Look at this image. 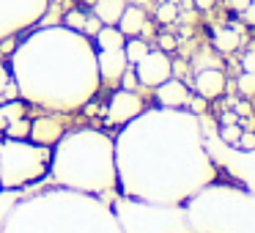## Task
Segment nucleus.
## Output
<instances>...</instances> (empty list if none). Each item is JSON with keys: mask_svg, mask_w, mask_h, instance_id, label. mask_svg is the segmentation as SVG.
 Listing matches in <instances>:
<instances>
[{"mask_svg": "<svg viewBox=\"0 0 255 233\" xmlns=\"http://www.w3.org/2000/svg\"><path fill=\"white\" fill-rule=\"evenodd\" d=\"M47 11V0H0V39L39 22Z\"/></svg>", "mask_w": 255, "mask_h": 233, "instance_id": "obj_8", "label": "nucleus"}, {"mask_svg": "<svg viewBox=\"0 0 255 233\" xmlns=\"http://www.w3.org/2000/svg\"><path fill=\"white\" fill-rule=\"evenodd\" d=\"M220 137H222V143H239V137H242V129L233 126V123H228V126L220 132Z\"/></svg>", "mask_w": 255, "mask_h": 233, "instance_id": "obj_26", "label": "nucleus"}, {"mask_svg": "<svg viewBox=\"0 0 255 233\" xmlns=\"http://www.w3.org/2000/svg\"><path fill=\"white\" fill-rule=\"evenodd\" d=\"M127 3L124 0H94V17L102 25H118Z\"/></svg>", "mask_w": 255, "mask_h": 233, "instance_id": "obj_16", "label": "nucleus"}, {"mask_svg": "<svg viewBox=\"0 0 255 233\" xmlns=\"http://www.w3.org/2000/svg\"><path fill=\"white\" fill-rule=\"evenodd\" d=\"M124 44H127V36H124L116 25H102L99 33L94 36L96 50H121Z\"/></svg>", "mask_w": 255, "mask_h": 233, "instance_id": "obj_17", "label": "nucleus"}, {"mask_svg": "<svg viewBox=\"0 0 255 233\" xmlns=\"http://www.w3.org/2000/svg\"><path fill=\"white\" fill-rule=\"evenodd\" d=\"M143 110H145L143 99H140L134 91L121 88L110 96V102H107V121H110L113 126H124V123H129L132 118H137Z\"/></svg>", "mask_w": 255, "mask_h": 233, "instance_id": "obj_10", "label": "nucleus"}, {"mask_svg": "<svg viewBox=\"0 0 255 233\" xmlns=\"http://www.w3.org/2000/svg\"><path fill=\"white\" fill-rule=\"evenodd\" d=\"M63 134H66V123H63L58 116H47V118H36V121H30L28 140H33V143H39V145H50L52 148Z\"/></svg>", "mask_w": 255, "mask_h": 233, "instance_id": "obj_11", "label": "nucleus"}, {"mask_svg": "<svg viewBox=\"0 0 255 233\" xmlns=\"http://www.w3.org/2000/svg\"><path fill=\"white\" fill-rule=\"evenodd\" d=\"M211 6H214V0H195V8H203L206 11V8H211Z\"/></svg>", "mask_w": 255, "mask_h": 233, "instance_id": "obj_34", "label": "nucleus"}, {"mask_svg": "<svg viewBox=\"0 0 255 233\" xmlns=\"http://www.w3.org/2000/svg\"><path fill=\"white\" fill-rule=\"evenodd\" d=\"M99 28H102V22L94 17V14H88V17H85V25H83V33L88 36V39H94V36L99 33Z\"/></svg>", "mask_w": 255, "mask_h": 233, "instance_id": "obj_27", "label": "nucleus"}, {"mask_svg": "<svg viewBox=\"0 0 255 233\" xmlns=\"http://www.w3.org/2000/svg\"><path fill=\"white\" fill-rule=\"evenodd\" d=\"M176 17H178V8H176V3H162V6L156 8V19H159L162 25H170V22H176Z\"/></svg>", "mask_w": 255, "mask_h": 233, "instance_id": "obj_24", "label": "nucleus"}, {"mask_svg": "<svg viewBox=\"0 0 255 233\" xmlns=\"http://www.w3.org/2000/svg\"><path fill=\"white\" fill-rule=\"evenodd\" d=\"M52 148L33 140L3 137L0 140V187L22 189L39 184L50 173Z\"/></svg>", "mask_w": 255, "mask_h": 233, "instance_id": "obj_7", "label": "nucleus"}, {"mask_svg": "<svg viewBox=\"0 0 255 233\" xmlns=\"http://www.w3.org/2000/svg\"><path fill=\"white\" fill-rule=\"evenodd\" d=\"M242 69L247 74H255V52H247V55L242 58Z\"/></svg>", "mask_w": 255, "mask_h": 233, "instance_id": "obj_30", "label": "nucleus"}, {"mask_svg": "<svg viewBox=\"0 0 255 233\" xmlns=\"http://www.w3.org/2000/svg\"><path fill=\"white\" fill-rule=\"evenodd\" d=\"M192 233H255V195L236 187H203L184 206Z\"/></svg>", "mask_w": 255, "mask_h": 233, "instance_id": "obj_5", "label": "nucleus"}, {"mask_svg": "<svg viewBox=\"0 0 255 233\" xmlns=\"http://www.w3.org/2000/svg\"><path fill=\"white\" fill-rule=\"evenodd\" d=\"M96 66H99V77L105 83H118L121 74L129 69V61L121 50H96Z\"/></svg>", "mask_w": 255, "mask_h": 233, "instance_id": "obj_12", "label": "nucleus"}, {"mask_svg": "<svg viewBox=\"0 0 255 233\" xmlns=\"http://www.w3.org/2000/svg\"><path fill=\"white\" fill-rule=\"evenodd\" d=\"M239 44H242V33L236 28H222L214 33V47L220 52H233Z\"/></svg>", "mask_w": 255, "mask_h": 233, "instance_id": "obj_20", "label": "nucleus"}, {"mask_svg": "<svg viewBox=\"0 0 255 233\" xmlns=\"http://www.w3.org/2000/svg\"><path fill=\"white\" fill-rule=\"evenodd\" d=\"M55 187H66L85 195L118 192L116 143L99 129H74L52 145L50 173Z\"/></svg>", "mask_w": 255, "mask_h": 233, "instance_id": "obj_4", "label": "nucleus"}, {"mask_svg": "<svg viewBox=\"0 0 255 233\" xmlns=\"http://www.w3.org/2000/svg\"><path fill=\"white\" fill-rule=\"evenodd\" d=\"M236 145H242L244 151L255 148V134H242V137H239V143H236Z\"/></svg>", "mask_w": 255, "mask_h": 233, "instance_id": "obj_31", "label": "nucleus"}, {"mask_svg": "<svg viewBox=\"0 0 255 233\" xmlns=\"http://www.w3.org/2000/svg\"><path fill=\"white\" fill-rule=\"evenodd\" d=\"M159 47H162V52L173 50V47H176V39H173V36H162V39H159Z\"/></svg>", "mask_w": 255, "mask_h": 233, "instance_id": "obj_33", "label": "nucleus"}, {"mask_svg": "<svg viewBox=\"0 0 255 233\" xmlns=\"http://www.w3.org/2000/svg\"><path fill=\"white\" fill-rule=\"evenodd\" d=\"M28 134H30V121L28 118H19V121H14L11 126H6V137L28 140Z\"/></svg>", "mask_w": 255, "mask_h": 233, "instance_id": "obj_23", "label": "nucleus"}, {"mask_svg": "<svg viewBox=\"0 0 255 233\" xmlns=\"http://www.w3.org/2000/svg\"><path fill=\"white\" fill-rule=\"evenodd\" d=\"M247 19H250V22H255V6H253V3L247 6Z\"/></svg>", "mask_w": 255, "mask_h": 233, "instance_id": "obj_35", "label": "nucleus"}, {"mask_svg": "<svg viewBox=\"0 0 255 233\" xmlns=\"http://www.w3.org/2000/svg\"><path fill=\"white\" fill-rule=\"evenodd\" d=\"M118 83H124V88H127V91H134V85H137V74H134V69H127Z\"/></svg>", "mask_w": 255, "mask_h": 233, "instance_id": "obj_29", "label": "nucleus"}, {"mask_svg": "<svg viewBox=\"0 0 255 233\" xmlns=\"http://www.w3.org/2000/svg\"><path fill=\"white\" fill-rule=\"evenodd\" d=\"M0 233H121L110 203L99 195L58 187L25 195Z\"/></svg>", "mask_w": 255, "mask_h": 233, "instance_id": "obj_3", "label": "nucleus"}, {"mask_svg": "<svg viewBox=\"0 0 255 233\" xmlns=\"http://www.w3.org/2000/svg\"><path fill=\"white\" fill-rule=\"evenodd\" d=\"M228 3H231L233 11H247V6L253 3V0H228Z\"/></svg>", "mask_w": 255, "mask_h": 233, "instance_id": "obj_32", "label": "nucleus"}, {"mask_svg": "<svg viewBox=\"0 0 255 233\" xmlns=\"http://www.w3.org/2000/svg\"><path fill=\"white\" fill-rule=\"evenodd\" d=\"M17 94H19V88H17V83H14L8 66L6 63H0V102H8L11 96H17Z\"/></svg>", "mask_w": 255, "mask_h": 233, "instance_id": "obj_21", "label": "nucleus"}, {"mask_svg": "<svg viewBox=\"0 0 255 233\" xmlns=\"http://www.w3.org/2000/svg\"><path fill=\"white\" fill-rule=\"evenodd\" d=\"M189 88L181 83V80L167 77L162 85H156V102L159 107H170V110H184L189 105Z\"/></svg>", "mask_w": 255, "mask_h": 233, "instance_id": "obj_13", "label": "nucleus"}, {"mask_svg": "<svg viewBox=\"0 0 255 233\" xmlns=\"http://www.w3.org/2000/svg\"><path fill=\"white\" fill-rule=\"evenodd\" d=\"M192 85H195V91H198V96H203V99H217V96L225 91V74H222L220 69H200V72L195 74Z\"/></svg>", "mask_w": 255, "mask_h": 233, "instance_id": "obj_14", "label": "nucleus"}, {"mask_svg": "<svg viewBox=\"0 0 255 233\" xmlns=\"http://www.w3.org/2000/svg\"><path fill=\"white\" fill-rule=\"evenodd\" d=\"M145 52H148V44H145L143 39H129L127 44H124V55H127L129 66H134V63L145 55Z\"/></svg>", "mask_w": 255, "mask_h": 233, "instance_id": "obj_22", "label": "nucleus"}, {"mask_svg": "<svg viewBox=\"0 0 255 233\" xmlns=\"http://www.w3.org/2000/svg\"><path fill=\"white\" fill-rule=\"evenodd\" d=\"M25 198V189H8V187H0V225L8 220V214L14 211V206Z\"/></svg>", "mask_w": 255, "mask_h": 233, "instance_id": "obj_19", "label": "nucleus"}, {"mask_svg": "<svg viewBox=\"0 0 255 233\" xmlns=\"http://www.w3.org/2000/svg\"><path fill=\"white\" fill-rule=\"evenodd\" d=\"M121 233H192L181 203H154L121 195L110 203Z\"/></svg>", "mask_w": 255, "mask_h": 233, "instance_id": "obj_6", "label": "nucleus"}, {"mask_svg": "<svg viewBox=\"0 0 255 233\" xmlns=\"http://www.w3.org/2000/svg\"><path fill=\"white\" fill-rule=\"evenodd\" d=\"M11 77L22 99L55 113L85 107L102 83L94 41L66 25L25 39L11 55Z\"/></svg>", "mask_w": 255, "mask_h": 233, "instance_id": "obj_2", "label": "nucleus"}, {"mask_svg": "<svg viewBox=\"0 0 255 233\" xmlns=\"http://www.w3.org/2000/svg\"><path fill=\"white\" fill-rule=\"evenodd\" d=\"M116 28L121 30L127 39H134V36H140V33L145 30V11H143V8H137V6H127Z\"/></svg>", "mask_w": 255, "mask_h": 233, "instance_id": "obj_15", "label": "nucleus"}, {"mask_svg": "<svg viewBox=\"0 0 255 233\" xmlns=\"http://www.w3.org/2000/svg\"><path fill=\"white\" fill-rule=\"evenodd\" d=\"M25 116H28V102H0V132H6V126Z\"/></svg>", "mask_w": 255, "mask_h": 233, "instance_id": "obj_18", "label": "nucleus"}, {"mask_svg": "<svg viewBox=\"0 0 255 233\" xmlns=\"http://www.w3.org/2000/svg\"><path fill=\"white\" fill-rule=\"evenodd\" d=\"M85 17H88L85 11H80V8H74V11H69V14H66V19H63V25H66V28H72V30H80V33H83Z\"/></svg>", "mask_w": 255, "mask_h": 233, "instance_id": "obj_25", "label": "nucleus"}, {"mask_svg": "<svg viewBox=\"0 0 255 233\" xmlns=\"http://www.w3.org/2000/svg\"><path fill=\"white\" fill-rule=\"evenodd\" d=\"M113 143L118 189L129 198L184 203L214 178L198 118L187 110H143Z\"/></svg>", "mask_w": 255, "mask_h": 233, "instance_id": "obj_1", "label": "nucleus"}, {"mask_svg": "<svg viewBox=\"0 0 255 233\" xmlns=\"http://www.w3.org/2000/svg\"><path fill=\"white\" fill-rule=\"evenodd\" d=\"M132 69H134V74H137V83L148 85V88L162 85L173 74V63H170V58H167V52H162V50H154V52L148 50Z\"/></svg>", "mask_w": 255, "mask_h": 233, "instance_id": "obj_9", "label": "nucleus"}, {"mask_svg": "<svg viewBox=\"0 0 255 233\" xmlns=\"http://www.w3.org/2000/svg\"><path fill=\"white\" fill-rule=\"evenodd\" d=\"M239 91H242V94H247V96H253L255 94V74L244 72L242 80H239Z\"/></svg>", "mask_w": 255, "mask_h": 233, "instance_id": "obj_28", "label": "nucleus"}]
</instances>
